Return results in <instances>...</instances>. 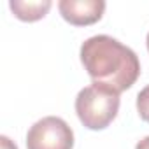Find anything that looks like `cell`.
<instances>
[{
    "mask_svg": "<svg viewBox=\"0 0 149 149\" xmlns=\"http://www.w3.org/2000/svg\"><path fill=\"white\" fill-rule=\"evenodd\" d=\"M81 63L97 84L118 93L130 90L140 76V61L133 49L111 35H93L81 46Z\"/></svg>",
    "mask_w": 149,
    "mask_h": 149,
    "instance_id": "1",
    "label": "cell"
},
{
    "mask_svg": "<svg viewBox=\"0 0 149 149\" xmlns=\"http://www.w3.org/2000/svg\"><path fill=\"white\" fill-rule=\"evenodd\" d=\"M76 112L86 128L104 130L119 112V93L104 84L93 83L77 93Z\"/></svg>",
    "mask_w": 149,
    "mask_h": 149,
    "instance_id": "2",
    "label": "cell"
},
{
    "mask_svg": "<svg viewBox=\"0 0 149 149\" xmlns=\"http://www.w3.org/2000/svg\"><path fill=\"white\" fill-rule=\"evenodd\" d=\"M74 130L58 116H46L26 133V149H72Z\"/></svg>",
    "mask_w": 149,
    "mask_h": 149,
    "instance_id": "3",
    "label": "cell"
},
{
    "mask_svg": "<svg viewBox=\"0 0 149 149\" xmlns=\"http://www.w3.org/2000/svg\"><path fill=\"white\" fill-rule=\"evenodd\" d=\"M60 14L65 21L76 26H88L97 23L105 11L104 0H60Z\"/></svg>",
    "mask_w": 149,
    "mask_h": 149,
    "instance_id": "4",
    "label": "cell"
},
{
    "mask_svg": "<svg viewBox=\"0 0 149 149\" xmlns=\"http://www.w3.org/2000/svg\"><path fill=\"white\" fill-rule=\"evenodd\" d=\"M51 0H11L9 7L14 13V16L21 21H37L42 19L49 9H51Z\"/></svg>",
    "mask_w": 149,
    "mask_h": 149,
    "instance_id": "5",
    "label": "cell"
},
{
    "mask_svg": "<svg viewBox=\"0 0 149 149\" xmlns=\"http://www.w3.org/2000/svg\"><path fill=\"white\" fill-rule=\"evenodd\" d=\"M137 112L144 121L149 123V84L144 86L137 95Z\"/></svg>",
    "mask_w": 149,
    "mask_h": 149,
    "instance_id": "6",
    "label": "cell"
},
{
    "mask_svg": "<svg viewBox=\"0 0 149 149\" xmlns=\"http://www.w3.org/2000/svg\"><path fill=\"white\" fill-rule=\"evenodd\" d=\"M0 146H2V149H18V146L9 137H6V135L0 137Z\"/></svg>",
    "mask_w": 149,
    "mask_h": 149,
    "instance_id": "7",
    "label": "cell"
},
{
    "mask_svg": "<svg viewBox=\"0 0 149 149\" xmlns=\"http://www.w3.org/2000/svg\"><path fill=\"white\" fill-rule=\"evenodd\" d=\"M135 149H149V135L144 137L142 140H139L137 146H135Z\"/></svg>",
    "mask_w": 149,
    "mask_h": 149,
    "instance_id": "8",
    "label": "cell"
},
{
    "mask_svg": "<svg viewBox=\"0 0 149 149\" xmlns=\"http://www.w3.org/2000/svg\"><path fill=\"white\" fill-rule=\"evenodd\" d=\"M146 42H147V49H149V33H147V39H146Z\"/></svg>",
    "mask_w": 149,
    "mask_h": 149,
    "instance_id": "9",
    "label": "cell"
}]
</instances>
